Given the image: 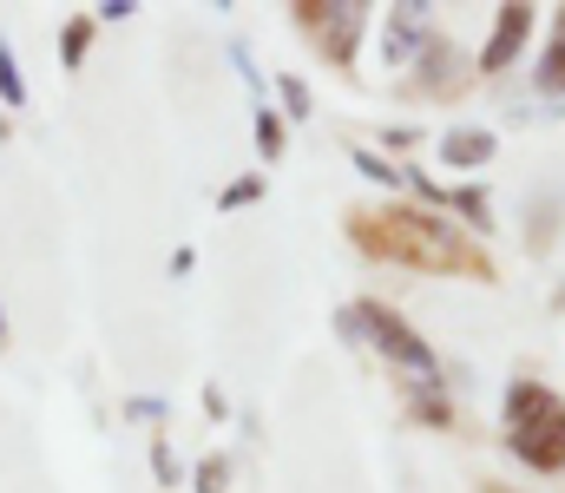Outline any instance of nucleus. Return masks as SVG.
<instances>
[{"label": "nucleus", "mask_w": 565, "mask_h": 493, "mask_svg": "<svg viewBox=\"0 0 565 493\" xmlns=\"http://www.w3.org/2000/svg\"><path fill=\"white\" fill-rule=\"evenodd\" d=\"M526 33H533V7H507V13H500V26H493V40L480 46V73H507V66H513V53L526 46Z\"/></svg>", "instance_id": "obj_4"}, {"label": "nucleus", "mask_w": 565, "mask_h": 493, "mask_svg": "<svg viewBox=\"0 0 565 493\" xmlns=\"http://www.w3.org/2000/svg\"><path fill=\"white\" fill-rule=\"evenodd\" d=\"M282 106H289V112H309V93H302V79H282Z\"/></svg>", "instance_id": "obj_14"}, {"label": "nucleus", "mask_w": 565, "mask_h": 493, "mask_svg": "<svg viewBox=\"0 0 565 493\" xmlns=\"http://www.w3.org/2000/svg\"><path fill=\"white\" fill-rule=\"evenodd\" d=\"M507 441H513V454H520L526 468H540V474L565 468V408H559V395L540 388V382H513V395H507Z\"/></svg>", "instance_id": "obj_1"}, {"label": "nucleus", "mask_w": 565, "mask_h": 493, "mask_svg": "<svg viewBox=\"0 0 565 493\" xmlns=\"http://www.w3.org/2000/svg\"><path fill=\"white\" fill-rule=\"evenodd\" d=\"M296 20H309V40L329 53V60H349L355 53V33L369 20V7H296Z\"/></svg>", "instance_id": "obj_3"}, {"label": "nucleus", "mask_w": 565, "mask_h": 493, "mask_svg": "<svg viewBox=\"0 0 565 493\" xmlns=\"http://www.w3.org/2000/svg\"><path fill=\"white\" fill-rule=\"evenodd\" d=\"M342 329H349V335H369L395 368H408V375H434V349H427L422 335L402 323L388 303H355V310H342Z\"/></svg>", "instance_id": "obj_2"}, {"label": "nucleus", "mask_w": 565, "mask_h": 493, "mask_svg": "<svg viewBox=\"0 0 565 493\" xmlns=\"http://www.w3.org/2000/svg\"><path fill=\"white\" fill-rule=\"evenodd\" d=\"M0 342H7V317H0Z\"/></svg>", "instance_id": "obj_17"}, {"label": "nucleus", "mask_w": 565, "mask_h": 493, "mask_svg": "<svg viewBox=\"0 0 565 493\" xmlns=\"http://www.w3.org/2000/svg\"><path fill=\"white\" fill-rule=\"evenodd\" d=\"M388 20H395V26H388V53H395V60H402V53H408L415 40H427V26H422L427 13H422V7H395Z\"/></svg>", "instance_id": "obj_6"}, {"label": "nucleus", "mask_w": 565, "mask_h": 493, "mask_svg": "<svg viewBox=\"0 0 565 493\" xmlns=\"http://www.w3.org/2000/svg\"><path fill=\"white\" fill-rule=\"evenodd\" d=\"M257 152H264V159H277L282 152V119L277 112H257Z\"/></svg>", "instance_id": "obj_9"}, {"label": "nucleus", "mask_w": 565, "mask_h": 493, "mask_svg": "<svg viewBox=\"0 0 565 493\" xmlns=\"http://www.w3.org/2000/svg\"><path fill=\"white\" fill-rule=\"evenodd\" d=\"M0 99H7V106H20V99H26V86H20V66H13L7 40H0Z\"/></svg>", "instance_id": "obj_8"}, {"label": "nucleus", "mask_w": 565, "mask_h": 493, "mask_svg": "<svg viewBox=\"0 0 565 493\" xmlns=\"http://www.w3.org/2000/svg\"><path fill=\"white\" fill-rule=\"evenodd\" d=\"M440 159L454 164V171H473V164L493 159V132H447L440 139Z\"/></svg>", "instance_id": "obj_5"}, {"label": "nucleus", "mask_w": 565, "mask_h": 493, "mask_svg": "<svg viewBox=\"0 0 565 493\" xmlns=\"http://www.w3.org/2000/svg\"><path fill=\"white\" fill-rule=\"evenodd\" d=\"M86 40H93V20H73V26H66V60H79Z\"/></svg>", "instance_id": "obj_11"}, {"label": "nucleus", "mask_w": 565, "mask_h": 493, "mask_svg": "<svg viewBox=\"0 0 565 493\" xmlns=\"http://www.w3.org/2000/svg\"><path fill=\"white\" fill-rule=\"evenodd\" d=\"M415 415H422V421H447V401H434V395H422V401H415Z\"/></svg>", "instance_id": "obj_16"}, {"label": "nucleus", "mask_w": 565, "mask_h": 493, "mask_svg": "<svg viewBox=\"0 0 565 493\" xmlns=\"http://www.w3.org/2000/svg\"><path fill=\"white\" fill-rule=\"evenodd\" d=\"M355 164H362V171H369L375 184H395V171H388V164L375 159V152H355Z\"/></svg>", "instance_id": "obj_13"}, {"label": "nucleus", "mask_w": 565, "mask_h": 493, "mask_svg": "<svg viewBox=\"0 0 565 493\" xmlns=\"http://www.w3.org/2000/svg\"><path fill=\"white\" fill-rule=\"evenodd\" d=\"M257 191H264V178H237V184H231V191H224V197H217V204H224V211H231V204H250V197H257Z\"/></svg>", "instance_id": "obj_10"}, {"label": "nucleus", "mask_w": 565, "mask_h": 493, "mask_svg": "<svg viewBox=\"0 0 565 493\" xmlns=\"http://www.w3.org/2000/svg\"><path fill=\"white\" fill-rule=\"evenodd\" d=\"M224 487V461H204V468H198V493H217Z\"/></svg>", "instance_id": "obj_12"}, {"label": "nucleus", "mask_w": 565, "mask_h": 493, "mask_svg": "<svg viewBox=\"0 0 565 493\" xmlns=\"http://www.w3.org/2000/svg\"><path fill=\"white\" fill-rule=\"evenodd\" d=\"M460 211H467V217L487 231V197H480V191H460Z\"/></svg>", "instance_id": "obj_15"}, {"label": "nucleus", "mask_w": 565, "mask_h": 493, "mask_svg": "<svg viewBox=\"0 0 565 493\" xmlns=\"http://www.w3.org/2000/svg\"><path fill=\"white\" fill-rule=\"evenodd\" d=\"M546 93H565V26H559V40L546 46V60H540V73H533Z\"/></svg>", "instance_id": "obj_7"}]
</instances>
